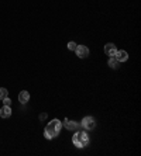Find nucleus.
<instances>
[{
    "label": "nucleus",
    "instance_id": "1",
    "mask_svg": "<svg viewBox=\"0 0 141 156\" xmlns=\"http://www.w3.org/2000/svg\"><path fill=\"white\" fill-rule=\"evenodd\" d=\"M61 128H62V122L59 120H52L50 124H47V127L44 129V135H45V138L47 139H54L57 138L61 132Z\"/></svg>",
    "mask_w": 141,
    "mask_h": 156
},
{
    "label": "nucleus",
    "instance_id": "3",
    "mask_svg": "<svg viewBox=\"0 0 141 156\" xmlns=\"http://www.w3.org/2000/svg\"><path fill=\"white\" fill-rule=\"evenodd\" d=\"M80 127L87 129V131H91L96 127V121H95L93 117H85L82 120V122H80Z\"/></svg>",
    "mask_w": 141,
    "mask_h": 156
},
{
    "label": "nucleus",
    "instance_id": "7",
    "mask_svg": "<svg viewBox=\"0 0 141 156\" xmlns=\"http://www.w3.org/2000/svg\"><path fill=\"white\" fill-rule=\"evenodd\" d=\"M30 100V93L27 90H23L20 91V94H18V101L21 103V104H25V103Z\"/></svg>",
    "mask_w": 141,
    "mask_h": 156
},
{
    "label": "nucleus",
    "instance_id": "12",
    "mask_svg": "<svg viewBox=\"0 0 141 156\" xmlns=\"http://www.w3.org/2000/svg\"><path fill=\"white\" fill-rule=\"evenodd\" d=\"M76 47H78V45H76V42H73V41L68 42V49H69V51H75Z\"/></svg>",
    "mask_w": 141,
    "mask_h": 156
},
{
    "label": "nucleus",
    "instance_id": "2",
    "mask_svg": "<svg viewBox=\"0 0 141 156\" xmlns=\"http://www.w3.org/2000/svg\"><path fill=\"white\" fill-rule=\"evenodd\" d=\"M72 142L76 148H85L89 144V136L86 132H76L72 136Z\"/></svg>",
    "mask_w": 141,
    "mask_h": 156
},
{
    "label": "nucleus",
    "instance_id": "9",
    "mask_svg": "<svg viewBox=\"0 0 141 156\" xmlns=\"http://www.w3.org/2000/svg\"><path fill=\"white\" fill-rule=\"evenodd\" d=\"M114 58L119 62H126L127 59H128V54H127L126 51H117L116 55H114Z\"/></svg>",
    "mask_w": 141,
    "mask_h": 156
},
{
    "label": "nucleus",
    "instance_id": "11",
    "mask_svg": "<svg viewBox=\"0 0 141 156\" xmlns=\"http://www.w3.org/2000/svg\"><path fill=\"white\" fill-rule=\"evenodd\" d=\"M6 96H7V89H4V87H0V100H3Z\"/></svg>",
    "mask_w": 141,
    "mask_h": 156
},
{
    "label": "nucleus",
    "instance_id": "8",
    "mask_svg": "<svg viewBox=\"0 0 141 156\" xmlns=\"http://www.w3.org/2000/svg\"><path fill=\"white\" fill-rule=\"evenodd\" d=\"M10 115H11L10 105H3V107H2V110H0V117H2V118H9Z\"/></svg>",
    "mask_w": 141,
    "mask_h": 156
},
{
    "label": "nucleus",
    "instance_id": "4",
    "mask_svg": "<svg viewBox=\"0 0 141 156\" xmlns=\"http://www.w3.org/2000/svg\"><path fill=\"white\" fill-rule=\"evenodd\" d=\"M62 127H65L66 129H69V131H78V128L80 127V124L76 122V121H71V120H68V118H65L64 122H62Z\"/></svg>",
    "mask_w": 141,
    "mask_h": 156
},
{
    "label": "nucleus",
    "instance_id": "6",
    "mask_svg": "<svg viewBox=\"0 0 141 156\" xmlns=\"http://www.w3.org/2000/svg\"><path fill=\"white\" fill-rule=\"evenodd\" d=\"M116 52H117V48H116V45H114V44L109 42V44H106V45H105V54L107 55V56H114V55H116Z\"/></svg>",
    "mask_w": 141,
    "mask_h": 156
},
{
    "label": "nucleus",
    "instance_id": "10",
    "mask_svg": "<svg viewBox=\"0 0 141 156\" xmlns=\"http://www.w3.org/2000/svg\"><path fill=\"white\" fill-rule=\"evenodd\" d=\"M119 63H120V62L117 61L114 56H110V59H109V62H107V65L110 66L112 69H117V68H119Z\"/></svg>",
    "mask_w": 141,
    "mask_h": 156
},
{
    "label": "nucleus",
    "instance_id": "13",
    "mask_svg": "<svg viewBox=\"0 0 141 156\" xmlns=\"http://www.w3.org/2000/svg\"><path fill=\"white\" fill-rule=\"evenodd\" d=\"M3 104H4V105H10V104H11V100L7 97V96L3 98Z\"/></svg>",
    "mask_w": 141,
    "mask_h": 156
},
{
    "label": "nucleus",
    "instance_id": "14",
    "mask_svg": "<svg viewBox=\"0 0 141 156\" xmlns=\"http://www.w3.org/2000/svg\"><path fill=\"white\" fill-rule=\"evenodd\" d=\"M45 118H47V113H44V114H41V115H40V120H41V121L45 120Z\"/></svg>",
    "mask_w": 141,
    "mask_h": 156
},
{
    "label": "nucleus",
    "instance_id": "5",
    "mask_svg": "<svg viewBox=\"0 0 141 156\" xmlns=\"http://www.w3.org/2000/svg\"><path fill=\"white\" fill-rule=\"evenodd\" d=\"M75 52H76V56L80 58V59L89 56V49H87V47H85V45H78L76 49H75Z\"/></svg>",
    "mask_w": 141,
    "mask_h": 156
}]
</instances>
